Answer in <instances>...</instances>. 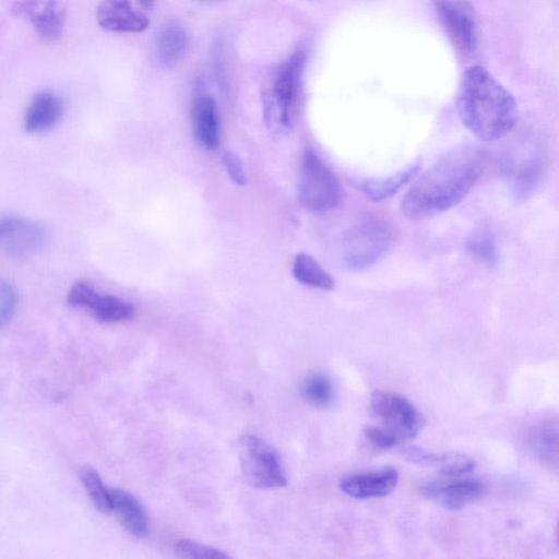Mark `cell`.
<instances>
[{
  "label": "cell",
  "instance_id": "1",
  "mask_svg": "<svg viewBox=\"0 0 559 559\" xmlns=\"http://www.w3.org/2000/svg\"><path fill=\"white\" fill-rule=\"evenodd\" d=\"M485 152L462 146L444 155L411 186L401 202L405 217L423 221L457 205L478 181Z\"/></svg>",
  "mask_w": 559,
  "mask_h": 559
},
{
  "label": "cell",
  "instance_id": "2",
  "mask_svg": "<svg viewBox=\"0 0 559 559\" xmlns=\"http://www.w3.org/2000/svg\"><path fill=\"white\" fill-rule=\"evenodd\" d=\"M460 120L481 141H497L516 124L519 109L513 95L486 69L467 68L456 94Z\"/></svg>",
  "mask_w": 559,
  "mask_h": 559
},
{
  "label": "cell",
  "instance_id": "3",
  "mask_svg": "<svg viewBox=\"0 0 559 559\" xmlns=\"http://www.w3.org/2000/svg\"><path fill=\"white\" fill-rule=\"evenodd\" d=\"M395 238L396 231L385 218L371 214L360 217L344 235V265L353 272L371 267L386 254Z\"/></svg>",
  "mask_w": 559,
  "mask_h": 559
},
{
  "label": "cell",
  "instance_id": "4",
  "mask_svg": "<svg viewBox=\"0 0 559 559\" xmlns=\"http://www.w3.org/2000/svg\"><path fill=\"white\" fill-rule=\"evenodd\" d=\"M305 62V50L297 49L275 73L272 88L264 99L265 120L275 131H285L290 128Z\"/></svg>",
  "mask_w": 559,
  "mask_h": 559
},
{
  "label": "cell",
  "instance_id": "5",
  "mask_svg": "<svg viewBox=\"0 0 559 559\" xmlns=\"http://www.w3.org/2000/svg\"><path fill=\"white\" fill-rule=\"evenodd\" d=\"M298 199L311 212L325 213L338 206L342 186L329 165L313 151L304 154L298 176Z\"/></svg>",
  "mask_w": 559,
  "mask_h": 559
},
{
  "label": "cell",
  "instance_id": "6",
  "mask_svg": "<svg viewBox=\"0 0 559 559\" xmlns=\"http://www.w3.org/2000/svg\"><path fill=\"white\" fill-rule=\"evenodd\" d=\"M240 466L246 480L254 488L273 489L287 483L275 449L255 436L240 438Z\"/></svg>",
  "mask_w": 559,
  "mask_h": 559
},
{
  "label": "cell",
  "instance_id": "7",
  "mask_svg": "<svg viewBox=\"0 0 559 559\" xmlns=\"http://www.w3.org/2000/svg\"><path fill=\"white\" fill-rule=\"evenodd\" d=\"M370 407L381 426L402 442L414 438L423 427L420 413L401 394L376 390L370 396Z\"/></svg>",
  "mask_w": 559,
  "mask_h": 559
},
{
  "label": "cell",
  "instance_id": "8",
  "mask_svg": "<svg viewBox=\"0 0 559 559\" xmlns=\"http://www.w3.org/2000/svg\"><path fill=\"white\" fill-rule=\"evenodd\" d=\"M67 301L73 308L87 310L103 322L124 321L134 314V307L129 301L112 295L100 294L84 281L72 285Z\"/></svg>",
  "mask_w": 559,
  "mask_h": 559
},
{
  "label": "cell",
  "instance_id": "9",
  "mask_svg": "<svg viewBox=\"0 0 559 559\" xmlns=\"http://www.w3.org/2000/svg\"><path fill=\"white\" fill-rule=\"evenodd\" d=\"M419 492L445 509L459 510L479 500L486 492V485L477 478L445 477L426 483Z\"/></svg>",
  "mask_w": 559,
  "mask_h": 559
},
{
  "label": "cell",
  "instance_id": "10",
  "mask_svg": "<svg viewBox=\"0 0 559 559\" xmlns=\"http://www.w3.org/2000/svg\"><path fill=\"white\" fill-rule=\"evenodd\" d=\"M46 241L44 227L34 221L0 216V250L11 257H28L43 248Z\"/></svg>",
  "mask_w": 559,
  "mask_h": 559
},
{
  "label": "cell",
  "instance_id": "11",
  "mask_svg": "<svg viewBox=\"0 0 559 559\" xmlns=\"http://www.w3.org/2000/svg\"><path fill=\"white\" fill-rule=\"evenodd\" d=\"M13 11L27 19L46 41H55L62 35L66 11L61 0H17Z\"/></svg>",
  "mask_w": 559,
  "mask_h": 559
},
{
  "label": "cell",
  "instance_id": "12",
  "mask_svg": "<svg viewBox=\"0 0 559 559\" xmlns=\"http://www.w3.org/2000/svg\"><path fill=\"white\" fill-rule=\"evenodd\" d=\"M437 11L455 46L467 53L473 51L476 46V23L471 8L462 1L441 0Z\"/></svg>",
  "mask_w": 559,
  "mask_h": 559
},
{
  "label": "cell",
  "instance_id": "13",
  "mask_svg": "<svg viewBox=\"0 0 559 559\" xmlns=\"http://www.w3.org/2000/svg\"><path fill=\"white\" fill-rule=\"evenodd\" d=\"M399 481V473L394 467L350 474L340 480V489L356 499L379 498L391 493Z\"/></svg>",
  "mask_w": 559,
  "mask_h": 559
},
{
  "label": "cell",
  "instance_id": "14",
  "mask_svg": "<svg viewBox=\"0 0 559 559\" xmlns=\"http://www.w3.org/2000/svg\"><path fill=\"white\" fill-rule=\"evenodd\" d=\"M96 20L103 29L115 33H140L148 26L146 16L135 11L130 0H102Z\"/></svg>",
  "mask_w": 559,
  "mask_h": 559
},
{
  "label": "cell",
  "instance_id": "15",
  "mask_svg": "<svg viewBox=\"0 0 559 559\" xmlns=\"http://www.w3.org/2000/svg\"><path fill=\"white\" fill-rule=\"evenodd\" d=\"M546 174V159L539 150L526 153L511 169V186L516 198L525 200L540 187Z\"/></svg>",
  "mask_w": 559,
  "mask_h": 559
},
{
  "label": "cell",
  "instance_id": "16",
  "mask_svg": "<svg viewBox=\"0 0 559 559\" xmlns=\"http://www.w3.org/2000/svg\"><path fill=\"white\" fill-rule=\"evenodd\" d=\"M63 103L48 91L37 93L24 115V128L29 133H40L53 127L62 117Z\"/></svg>",
  "mask_w": 559,
  "mask_h": 559
},
{
  "label": "cell",
  "instance_id": "17",
  "mask_svg": "<svg viewBox=\"0 0 559 559\" xmlns=\"http://www.w3.org/2000/svg\"><path fill=\"white\" fill-rule=\"evenodd\" d=\"M192 124L194 134L207 150L219 144V119L215 100L204 93L198 92L192 106Z\"/></svg>",
  "mask_w": 559,
  "mask_h": 559
},
{
  "label": "cell",
  "instance_id": "18",
  "mask_svg": "<svg viewBox=\"0 0 559 559\" xmlns=\"http://www.w3.org/2000/svg\"><path fill=\"white\" fill-rule=\"evenodd\" d=\"M109 491L112 512L121 525L136 537L145 536L148 533V521L138 499L121 488H111Z\"/></svg>",
  "mask_w": 559,
  "mask_h": 559
},
{
  "label": "cell",
  "instance_id": "19",
  "mask_svg": "<svg viewBox=\"0 0 559 559\" xmlns=\"http://www.w3.org/2000/svg\"><path fill=\"white\" fill-rule=\"evenodd\" d=\"M419 168L420 160H416L390 176L359 181L356 187L368 200L380 202L396 194L417 175Z\"/></svg>",
  "mask_w": 559,
  "mask_h": 559
},
{
  "label": "cell",
  "instance_id": "20",
  "mask_svg": "<svg viewBox=\"0 0 559 559\" xmlns=\"http://www.w3.org/2000/svg\"><path fill=\"white\" fill-rule=\"evenodd\" d=\"M188 47V37L179 25L162 29L156 40V57L163 66H171L182 58Z\"/></svg>",
  "mask_w": 559,
  "mask_h": 559
},
{
  "label": "cell",
  "instance_id": "21",
  "mask_svg": "<svg viewBox=\"0 0 559 559\" xmlns=\"http://www.w3.org/2000/svg\"><path fill=\"white\" fill-rule=\"evenodd\" d=\"M293 275L299 283L319 289L332 290L335 286L333 277L313 257L305 252L296 254L293 262Z\"/></svg>",
  "mask_w": 559,
  "mask_h": 559
},
{
  "label": "cell",
  "instance_id": "22",
  "mask_svg": "<svg viewBox=\"0 0 559 559\" xmlns=\"http://www.w3.org/2000/svg\"><path fill=\"white\" fill-rule=\"evenodd\" d=\"M466 252L481 264L495 265L499 253L493 231L486 225L475 228L466 240Z\"/></svg>",
  "mask_w": 559,
  "mask_h": 559
},
{
  "label": "cell",
  "instance_id": "23",
  "mask_svg": "<svg viewBox=\"0 0 559 559\" xmlns=\"http://www.w3.org/2000/svg\"><path fill=\"white\" fill-rule=\"evenodd\" d=\"M79 476L94 507L104 514L111 513L110 491L105 487L97 471L91 466H84L80 469Z\"/></svg>",
  "mask_w": 559,
  "mask_h": 559
},
{
  "label": "cell",
  "instance_id": "24",
  "mask_svg": "<svg viewBox=\"0 0 559 559\" xmlns=\"http://www.w3.org/2000/svg\"><path fill=\"white\" fill-rule=\"evenodd\" d=\"M530 447L540 460L556 463L558 449L557 426L539 424L530 435Z\"/></svg>",
  "mask_w": 559,
  "mask_h": 559
},
{
  "label": "cell",
  "instance_id": "25",
  "mask_svg": "<svg viewBox=\"0 0 559 559\" xmlns=\"http://www.w3.org/2000/svg\"><path fill=\"white\" fill-rule=\"evenodd\" d=\"M302 395L316 406H326L333 400V386L330 379L322 373L309 377L302 385Z\"/></svg>",
  "mask_w": 559,
  "mask_h": 559
},
{
  "label": "cell",
  "instance_id": "26",
  "mask_svg": "<svg viewBox=\"0 0 559 559\" xmlns=\"http://www.w3.org/2000/svg\"><path fill=\"white\" fill-rule=\"evenodd\" d=\"M175 551L180 557L193 559H224L229 556L222 550L191 539H180L175 545Z\"/></svg>",
  "mask_w": 559,
  "mask_h": 559
},
{
  "label": "cell",
  "instance_id": "27",
  "mask_svg": "<svg viewBox=\"0 0 559 559\" xmlns=\"http://www.w3.org/2000/svg\"><path fill=\"white\" fill-rule=\"evenodd\" d=\"M17 302L14 286L5 278L0 277V329L12 318Z\"/></svg>",
  "mask_w": 559,
  "mask_h": 559
},
{
  "label": "cell",
  "instance_id": "28",
  "mask_svg": "<svg viewBox=\"0 0 559 559\" xmlns=\"http://www.w3.org/2000/svg\"><path fill=\"white\" fill-rule=\"evenodd\" d=\"M362 433L368 442L379 450H388L402 442L394 433L382 426L367 425L364 427Z\"/></svg>",
  "mask_w": 559,
  "mask_h": 559
},
{
  "label": "cell",
  "instance_id": "29",
  "mask_svg": "<svg viewBox=\"0 0 559 559\" xmlns=\"http://www.w3.org/2000/svg\"><path fill=\"white\" fill-rule=\"evenodd\" d=\"M223 162L230 179L238 186L246 185V175L239 157L233 152H225Z\"/></svg>",
  "mask_w": 559,
  "mask_h": 559
},
{
  "label": "cell",
  "instance_id": "30",
  "mask_svg": "<svg viewBox=\"0 0 559 559\" xmlns=\"http://www.w3.org/2000/svg\"><path fill=\"white\" fill-rule=\"evenodd\" d=\"M140 5L144 9H151L153 7L154 0H138Z\"/></svg>",
  "mask_w": 559,
  "mask_h": 559
}]
</instances>
